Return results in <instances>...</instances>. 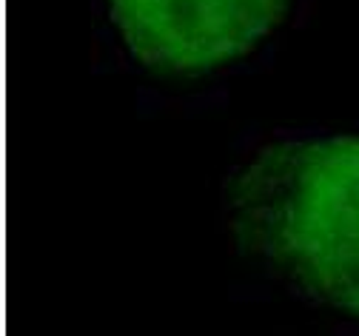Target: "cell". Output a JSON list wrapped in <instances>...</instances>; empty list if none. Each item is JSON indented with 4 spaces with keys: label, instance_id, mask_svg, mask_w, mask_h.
<instances>
[{
    "label": "cell",
    "instance_id": "cell-2",
    "mask_svg": "<svg viewBox=\"0 0 359 336\" xmlns=\"http://www.w3.org/2000/svg\"><path fill=\"white\" fill-rule=\"evenodd\" d=\"M128 49L160 72H205L271 29L288 0H109Z\"/></svg>",
    "mask_w": 359,
    "mask_h": 336
},
{
    "label": "cell",
    "instance_id": "cell-1",
    "mask_svg": "<svg viewBox=\"0 0 359 336\" xmlns=\"http://www.w3.org/2000/svg\"><path fill=\"white\" fill-rule=\"evenodd\" d=\"M243 243L359 316V137L265 152L234 185Z\"/></svg>",
    "mask_w": 359,
    "mask_h": 336
}]
</instances>
